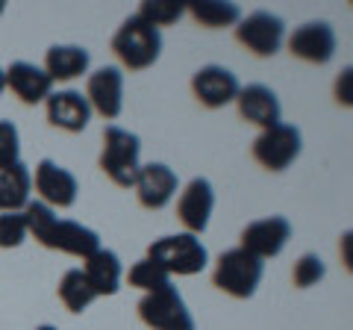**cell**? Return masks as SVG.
Instances as JSON below:
<instances>
[{
  "mask_svg": "<svg viewBox=\"0 0 353 330\" xmlns=\"http://www.w3.org/2000/svg\"><path fill=\"white\" fill-rule=\"evenodd\" d=\"M292 239V222L285 215H271V218H259V222H250L241 230V251H248L256 260H271L280 257L285 245Z\"/></svg>",
  "mask_w": 353,
  "mask_h": 330,
  "instance_id": "12",
  "label": "cell"
},
{
  "mask_svg": "<svg viewBox=\"0 0 353 330\" xmlns=\"http://www.w3.org/2000/svg\"><path fill=\"white\" fill-rule=\"evenodd\" d=\"M3 71H6V86L15 92V97L21 104L36 106V104H44L53 95V80L44 74V68H39V65L18 59Z\"/></svg>",
  "mask_w": 353,
  "mask_h": 330,
  "instance_id": "18",
  "label": "cell"
},
{
  "mask_svg": "<svg viewBox=\"0 0 353 330\" xmlns=\"http://www.w3.org/2000/svg\"><path fill=\"white\" fill-rule=\"evenodd\" d=\"M24 218H27V230L39 245L50 248V251H62L71 257H92L94 251H101V236L97 230L85 227L71 218H59L50 206H44L41 201H30L24 206Z\"/></svg>",
  "mask_w": 353,
  "mask_h": 330,
  "instance_id": "1",
  "label": "cell"
},
{
  "mask_svg": "<svg viewBox=\"0 0 353 330\" xmlns=\"http://www.w3.org/2000/svg\"><path fill=\"white\" fill-rule=\"evenodd\" d=\"M92 65V53L83 45H53L44 53V74L53 83H68L83 77Z\"/></svg>",
  "mask_w": 353,
  "mask_h": 330,
  "instance_id": "20",
  "label": "cell"
},
{
  "mask_svg": "<svg viewBox=\"0 0 353 330\" xmlns=\"http://www.w3.org/2000/svg\"><path fill=\"white\" fill-rule=\"evenodd\" d=\"M285 48L292 57L309 65H327L336 57L339 39L330 21H306V24L292 30V36H285Z\"/></svg>",
  "mask_w": 353,
  "mask_h": 330,
  "instance_id": "9",
  "label": "cell"
},
{
  "mask_svg": "<svg viewBox=\"0 0 353 330\" xmlns=\"http://www.w3.org/2000/svg\"><path fill=\"white\" fill-rule=\"evenodd\" d=\"M101 171L121 189H132L136 174L141 168V139L118 124L103 127V151H101Z\"/></svg>",
  "mask_w": 353,
  "mask_h": 330,
  "instance_id": "3",
  "label": "cell"
},
{
  "mask_svg": "<svg viewBox=\"0 0 353 330\" xmlns=\"http://www.w3.org/2000/svg\"><path fill=\"white\" fill-rule=\"evenodd\" d=\"M236 104H239V115L256 124L262 130H271L283 124V106H280V97L271 86L265 83H250V86H241L239 95H236Z\"/></svg>",
  "mask_w": 353,
  "mask_h": 330,
  "instance_id": "16",
  "label": "cell"
},
{
  "mask_svg": "<svg viewBox=\"0 0 353 330\" xmlns=\"http://www.w3.org/2000/svg\"><path fill=\"white\" fill-rule=\"evenodd\" d=\"M239 89V77L224 65H203L192 77V92L206 109H224L227 104H236Z\"/></svg>",
  "mask_w": 353,
  "mask_h": 330,
  "instance_id": "15",
  "label": "cell"
},
{
  "mask_svg": "<svg viewBox=\"0 0 353 330\" xmlns=\"http://www.w3.org/2000/svg\"><path fill=\"white\" fill-rule=\"evenodd\" d=\"M15 162H21V136L12 121L0 118V171L12 168Z\"/></svg>",
  "mask_w": 353,
  "mask_h": 330,
  "instance_id": "28",
  "label": "cell"
},
{
  "mask_svg": "<svg viewBox=\"0 0 353 330\" xmlns=\"http://www.w3.org/2000/svg\"><path fill=\"white\" fill-rule=\"evenodd\" d=\"M327 274V266L324 260L315 254V251H306V254H301V260L294 262L292 269V283L297 286V289H309V286L321 283Z\"/></svg>",
  "mask_w": 353,
  "mask_h": 330,
  "instance_id": "26",
  "label": "cell"
},
{
  "mask_svg": "<svg viewBox=\"0 0 353 330\" xmlns=\"http://www.w3.org/2000/svg\"><path fill=\"white\" fill-rule=\"evenodd\" d=\"M136 197L145 210H165L174 195L180 192V180H176V171L165 162H148L141 165L139 174H136Z\"/></svg>",
  "mask_w": 353,
  "mask_h": 330,
  "instance_id": "13",
  "label": "cell"
},
{
  "mask_svg": "<svg viewBox=\"0 0 353 330\" xmlns=\"http://www.w3.org/2000/svg\"><path fill=\"white\" fill-rule=\"evenodd\" d=\"M36 330H59V327H53V324H39Z\"/></svg>",
  "mask_w": 353,
  "mask_h": 330,
  "instance_id": "31",
  "label": "cell"
},
{
  "mask_svg": "<svg viewBox=\"0 0 353 330\" xmlns=\"http://www.w3.org/2000/svg\"><path fill=\"white\" fill-rule=\"evenodd\" d=\"M57 292H59V301L65 304V310L74 313V316L85 313L88 307L97 301V295H94L92 286H88L83 269H68V271H65Z\"/></svg>",
  "mask_w": 353,
  "mask_h": 330,
  "instance_id": "23",
  "label": "cell"
},
{
  "mask_svg": "<svg viewBox=\"0 0 353 330\" xmlns=\"http://www.w3.org/2000/svg\"><path fill=\"white\" fill-rule=\"evenodd\" d=\"M350 83H353V68L347 65L345 71H341V77L336 80V101L341 106H350L353 104V92H350Z\"/></svg>",
  "mask_w": 353,
  "mask_h": 330,
  "instance_id": "29",
  "label": "cell"
},
{
  "mask_svg": "<svg viewBox=\"0 0 353 330\" xmlns=\"http://www.w3.org/2000/svg\"><path fill=\"white\" fill-rule=\"evenodd\" d=\"M127 280H130V286H136V289H141V292L148 295V292H157V289H162V286H168L171 283V274L165 271L159 262H153L150 257H145V260L132 262Z\"/></svg>",
  "mask_w": 353,
  "mask_h": 330,
  "instance_id": "24",
  "label": "cell"
},
{
  "mask_svg": "<svg viewBox=\"0 0 353 330\" xmlns=\"http://www.w3.org/2000/svg\"><path fill=\"white\" fill-rule=\"evenodd\" d=\"M32 171L27 162H15L12 168L0 171V213H24L32 201Z\"/></svg>",
  "mask_w": 353,
  "mask_h": 330,
  "instance_id": "21",
  "label": "cell"
},
{
  "mask_svg": "<svg viewBox=\"0 0 353 330\" xmlns=\"http://www.w3.org/2000/svg\"><path fill=\"white\" fill-rule=\"evenodd\" d=\"M83 274L97 298H106V295H118L121 280H124V266H121V257L115 251L101 248L83 260Z\"/></svg>",
  "mask_w": 353,
  "mask_h": 330,
  "instance_id": "19",
  "label": "cell"
},
{
  "mask_svg": "<svg viewBox=\"0 0 353 330\" xmlns=\"http://www.w3.org/2000/svg\"><path fill=\"white\" fill-rule=\"evenodd\" d=\"M32 189L39 192V201L50 210H71L80 195V180L74 177V171H68L57 159H41L32 174Z\"/></svg>",
  "mask_w": 353,
  "mask_h": 330,
  "instance_id": "10",
  "label": "cell"
},
{
  "mask_svg": "<svg viewBox=\"0 0 353 330\" xmlns=\"http://www.w3.org/2000/svg\"><path fill=\"white\" fill-rule=\"evenodd\" d=\"M30 230H27V218L24 213H0V248L12 251L21 248L27 242Z\"/></svg>",
  "mask_w": 353,
  "mask_h": 330,
  "instance_id": "27",
  "label": "cell"
},
{
  "mask_svg": "<svg viewBox=\"0 0 353 330\" xmlns=\"http://www.w3.org/2000/svg\"><path fill=\"white\" fill-rule=\"evenodd\" d=\"M183 12H185V3H171V0H145V3L139 6L136 15H141L148 24H153L157 30H162V27L176 24V21L183 18Z\"/></svg>",
  "mask_w": 353,
  "mask_h": 330,
  "instance_id": "25",
  "label": "cell"
},
{
  "mask_svg": "<svg viewBox=\"0 0 353 330\" xmlns=\"http://www.w3.org/2000/svg\"><path fill=\"white\" fill-rule=\"evenodd\" d=\"M3 92H6V71L0 68V95H3Z\"/></svg>",
  "mask_w": 353,
  "mask_h": 330,
  "instance_id": "30",
  "label": "cell"
},
{
  "mask_svg": "<svg viewBox=\"0 0 353 330\" xmlns=\"http://www.w3.org/2000/svg\"><path fill=\"white\" fill-rule=\"evenodd\" d=\"M139 318L150 330H194V316L176 286H162L139 301Z\"/></svg>",
  "mask_w": 353,
  "mask_h": 330,
  "instance_id": "6",
  "label": "cell"
},
{
  "mask_svg": "<svg viewBox=\"0 0 353 330\" xmlns=\"http://www.w3.org/2000/svg\"><path fill=\"white\" fill-rule=\"evenodd\" d=\"M236 41L259 59L277 57L280 48L285 45V21L274 12H265V9L241 15L236 24Z\"/></svg>",
  "mask_w": 353,
  "mask_h": 330,
  "instance_id": "7",
  "label": "cell"
},
{
  "mask_svg": "<svg viewBox=\"0 0 353 330\" xmlns=\"http://www.w3.org/2000/svg\"><path fill=\"white\" fill-rule=\"evenodd\" d=\"M148 257L176 278H192L209 266V251L194 233H176L153 239L148 248Z\"/></svg>",
  "mask_w": 353,
  "mask_h": 330,
  "instance_id": "5",
  "label": "cell"
},
{
  "mask_svg": "<svg viewBox=\"0 0 353 330\" xmlns=\"http://www.w3.org/2000/svg\"><path fill=\"white\" fill-rule=\"evenodd\" d=\"M265 278V262L241 248H230L215 260L212 283L221 292H227L236 301H248L256 295L259 283Z\"/></svg>",
  "mask_w": 353,
  "mask_h": 330,
  "instance_id": "4",
  "label": "cell"
},
{
  "mask_svg": "<svg viewBox=\"0 0 353 330\" xmlns=\"http://www.w3.org/2000/svg\"><path fill=\"white\" fill-rule=\"evenodd\" d=\"M85 101L106 121H115L124 113V71L118 65H101L85 80Z\"/></svg>",
  "mask_w": 353,
  "mask_h": 330,
  "instance_id": "11",
  "label": "cell"
},
{
  "mask_svg": "<svg viewBox=\"0 0 353 330\" xmlns=\"http://www.w3.org/2000/svg\"><path fill=\"white\" fill-rule=\"evenodd\" d=\"M301 151H303V139L294 124H277L271 130H262V133L253 139V148H250L253 159H256L265 171H285L301 157Z\"/></svg>",
  "mask_w": 353,
  "mask_h": 330,
  "instance_id": "8",
  "label": "cell"
},
{
  "mask_svg": "<svg viewBox=\"0 0 353 330\" xmlns=\"http://www.w3.org/2000/svg\"><path fill=\"white\" fill-rule=\"evenodd\" d=\"M185 12L206 30L236 27L241 18L239 3H230V0H194V3H185Z\"/></svg>",
  "mask_w": 353,
  "mask_h": 330,
  "instance_id": "22",
  "label": "cell"
},
{
  "mask_svg": "<svg viewBox=\"0 0 353 330\" xmlns=\"http://www.w3.org/2000/svg\"><path fill=\"white\" fill-rule=\"evenodd\" d=\"M6 12V0H0V15H3Z\"/></svg>",
  "mask_w": 353,
  "mask_h": 330,
  "instance_id": "32",
  "label": "cell"
},
{
  "mask_svg": "<svg viewBox=\"0 0 353 330\" xmlns=\"http://www.w3.org/2000/svg\"><path fill=\"white\" fill-rule=\"evenodd\" d=\"M44 113H48L50 127H59L65 133H83L92 121V106H88L85 95L77 89H59L44 101Z\"/></svg>",
  "mask_w": 353,
  "mask_h": 330,
  "instance_id": "17",
  "label": "cell"
},
{
  "mask_svg": "<svg viewBox=\"0 0 353 330\" xmlns=\"http://www.w3.org/2000/svg\"><path fill=\"white\" fill-rule=\"evenodd\" d=\"M215 210V189L206 177H192L185 183V189L180 192V201H176V218L185 227V233L201 236L209 227V218Z\"/></svg>",
  "mask_w": 353,
  "mask_h": 330,
  "instance_id": "14",
  "label": "cell"
},
{
  "mask_svg": "<svg viewBox=\"0 0 353 330\" xmlns=\"http://www.w3.org/2000/svg\"><path fill=\"white\" fill-rule=\"evenodd\" d=\"M112 53L130 71H145L162 57V30L148 24L141 15L124 18L112 36Z\"/></svg>",
  "mask_w": 353,
  "mask_h": 330,
  "instance_id": "2",
  "label": "cell"
}]
</instances>
